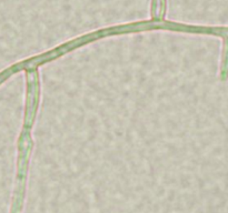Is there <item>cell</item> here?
<instances>
[{"label":"cell","instance_id":"1","mask_svg":"<svg viewBox=\"0 0 228 213\" xmlns=\"http://www.w3.org/2000/svg\"><path fill=\"white\" fill-rule=\"evenodd\" d=\"M26 95L22 127L17 140V160L14 191L9 213H22L27 192L30 156L33 149L32 129L40 104V76L38 67H29L25 70Z\"/></svg>","mask_w":228,"mask_h":213}]
</instances>
